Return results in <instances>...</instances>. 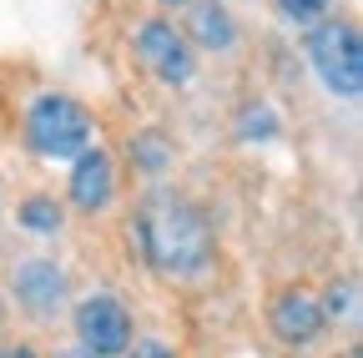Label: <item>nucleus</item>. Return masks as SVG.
I'll list each match as a JSON object with an SVG mask.
<instances>
[{"label": "nucleus", "mask_w": 363, "mask_h": 358, "mask_svg": "<svg viewBox=\"0 0 363 358\" xmlns=\"http://www.w3.org/2000/svg\"><path fill=\"white\" fill-rule=\"evenodd\" d=\"M136 233H142L147 257L162 267V273L187 278L197 267H207L212 257V233L197 217V207H187L182 197H152L136 217Z\"/></svg>", "instance_id": "nucleus-1"}, {"label": "nucleus", "mask_w": 363, "mask_h": 358, "mask_svg": "<svg viewBox=\"0 0 363 358\" xmlns=\"http://www.w3.org/2000/svg\"><path fill=\"white\" fill-rule=\"evenodd\" d=\"M308 61L323 76V86L343 101H358L363 91V40L348 21H323L308 35Z\"/></svg>", "instance_id": "nucleus-2"}, {"label": "nucleus", "mask_w": 363, "mask_h": 358, "mask_svg": "<svg viewBox=\"0 0 363 358\" xmlns=\"http://www.w3.org/2000/svg\"><path fill=\"white\" fill-rule=\"evenodd\" d=\"M26 131L40 157H81L91 147V116L71 96H40L26 116Z\"/></svg>", "instance_id": "nucleus-3"}, {"label": "nucleus", "mask_w": 363, "mask_h": 358, "mask_svg": "<svg viewBox=\"0 0 363 358\" xmlns=\"http://www.w3.org/2000/svg\"><path fill=\"white\" fill-rule=\"evenodd\" d=\"M76 333H81L86 353L111 358V353H126V343H131V318H126V308H121L111 293H96V298L81 303V313H76Z\"/></svg>", "instance_id": "nucleus-4"}, {"label": "nucleus", "mask_w": 363, "mask_h": 358, "mask_svg": "<svg viewBox=\"0 0 363 358\" xmlns=\"http://www.w3.org/2000/svg\"><path fill=\"white\" fill-rule=\"evenodd\" d=\"M136 46H142V56H147V66L162 76V81H172V86H182L192 76V56H187V40H182L167 21H147L142 26V35H136Z\"/></svg>", "instance_id": "nucleus-5"}, {"label": "nucleus", "mask_w": 363, "mask_h": 358, "mask_svg": "<svg viewBox=\"0 0 363 358\" xmlns=\"http://www.w3.org/2000/svg\"><path fill=\"white\" fill-rule=\"evenodd\" d=\"M111 187H116V167H111V157L96 147V152H81L76 157V172H71V197H76V207H86V212H96V207H106L111 202Z\"/></svg>", "instance_id": "nucleus-6"}, {"label": "nucleus", "mask_w": 363, "mask_h": 358, "mask_svg": "<svg viewBox=\"0 0 363 358\" xmlns=\"http://www.w3.org/2000/svg\"><path fill=\"white\" fill-rule=\"evenodd\" d=\"M11 283H16V293L26 298V308H35V313H56V308H61V298H66V278H61V267H56V262H40V257L21 262Z\"/></svg>", "instance_id": "nucleus-7"}, {"label": "nucleus", "mask_w": 363, "mask_h": 358, "mask_svg": "<svg viewBox=\"0 0 363 358\" xmlns=\"http://www.w3.org/2000/svg\"><path fill=\"white\" fill-rule=\"evenodd\" d=\"M272 328H278L283 343H313L318 328H323L318 298H308L303 288H298V293H283L278 303H272Z\"/></svg>", "instance_id": "nucleus-8"}, {"label": "nucleus", "mask_w": 363, "mask_h": 358, "mask_svg": "<svg viewBox=\"0 0 363 358\" xmlns=\"http://www.w3.org/2000/svg\"><path fill=\"white\" fill-rule=\"evenodd\" d=\"M192 35L202 40V46H233V40H238V30H233V21H227V11L222 6H192Z\"/></svg>", "instance_id": "nucleus-9"}, {"label": "nucleus", "mask_w": 363, "mask_h": 358, "mask_svg": "<svg viewBox=\"0 0 363 358\" xmlns=\"http://www.w3.org/2000/svg\"><path fill=\"white\" fill-rule=\"evenodd\" d=\"M21 222L30 233H56L61 228V207L51 202V197H30L26 207H21Z\"/></svg>", "instance_id": "nucleus-10"}, {"label": "nucleus", "mask_w": 363, "mask_h": 358, "mask_svg": "<svg viewBox=\"0 0 363 358\" xmlns=\"http://www.w3.org/2000/svg\"><path fill=\"white\" fill-rule=\"evenodd\" d=\"M318 313H323V318H353V313H358V283H333L328 288V303L323 308H318Z\"/></svg>", "instance_id": "nucleus-11"}, {"label": "nucleus", "mask_w": 363, "mask_h": 358, "mask_svg": "<svg viewBox=\"0 0 363 358\" xmlns=\"http://www.w3.org/2000/svg\"><path fill=\"white\" fill-rule=\"evenodd\" d=\"M278 6H283V11H288L293 21H313L318 11H323V6H328V0H278Z\"/></svg>", "instance_id": "nucleus-12"}, {"label": "nucleus", "mask_w": 363, "mask_h": 358, "mask_svg": "<svg viewBox=\"0 0 363 358\" xmlns=\"http://www.w3.org/2000/svg\"><path fill=\"white\" fill-rule=\"evenodd\" d=\"M126 358H172V353H167L162 343H152V338H147V343H136V348H131Z\"/></svg>", "instance_id": "nucleus-13"}, {"label": "nucleus", "mask_w": 363, "mask_h": 358, "mask_svg": "<svg viewBox=\"0 0 363 358\" xmlns=\"http://www.w3.org/2000/svg\"><path fill=\"white\" fill-rule=\"evenodd\" d=\"M0 358H35L30 348H0Z\"/></svg>", "instance_id": "nucleus-14"}, {"label": "nucleus", "mask_w": 363, "mask_h": 358, "mask_svg": "<svg viewBox=\"0 0 363 358\" xmlns=\"http://www.w3.org/2000/svg\"><path fill=\"white\" fill-rule=\"evenodd\" d=\"M61 358H96V353H86V348H76V353H61Z\"/></svg>", "instance_id": "nucleus-15"}, {"label": "nucleus", "mask_w": 363, "mask_h": 358, "mask_svg": "<svg viewBox=\"0 0 363 358\" xmlns=\"http://www.w3.org/2000/svg\"><path fill=\"white\" fill-rule=\"evenodd\" d=\"M167 6H182V0H167Z\"/></svg>", "instance_id": "nucleus-16"}]
</instances>
